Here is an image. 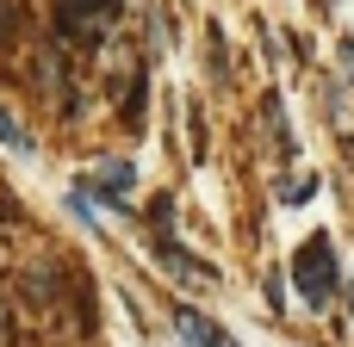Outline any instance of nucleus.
<instances>
[{
	"label": "nucleus",
	"instance_id": "obj_7",
	"mask_svg": "<svg viewBox=\"0 0 354 347\" xmlns=\"http://www.w3.org/2000/svg\"><path fill=\"white\" fill-rule=\"evenodd\" d=\"M342 68H348V81H354V37H342Z\"/></svg>",
	"mask_w": 354,
	"mask_h": 347
},
{
	"label": "nucleus",
	"instance_id": "obj_5",
	"mask_svg": "<svg viewBox=\"0 0 354 347\" xmlns=\"http://www.w3.org/2000/svg\"><path fill=\"white\" fill-rule=\"evenodd\" d=\"M311 192H317V180H286V186H280V205H305Z\"/></svg>",
	"mask_w": 354,
	"mask_h": 347
},
{
	"label": "nucleus",
	"instance_id": "obj_8",
	"mask_svg": "<svg viewBox=\"0 0 354 347\" xmlns=\"http://www.w3.org/2000/svg\"><path fill=\"white\" fill-rule=\"evenodd\" d=\"M348 304H354V286H348Z\"/></svg>",
	"mask_w": 354,
	"mask_h": 347
},
{
	"label": "nucleus",
	"instance_id": "obj_3",
	"mask_svg": "<svg viewBox=\"0 0 354 347\" xmlns=\"http://www.w3.org/2000/svg\"><path fill=\"white\" fill-rule=\"evenodd\" d=\"M174 329H180V341H187V347H236L218 323H212V317H199L193 304H180V310H174Z\"/></svg>",
	"mask_w": 354,
	"mask_h": 347
},
{
	"label": "nucleus",
	"instance_id": "obj_4",
	"mask_svg": "<svg viewBox=\"0 0 354 347\" xmlns=\"http://www.w3.org/2000/svg\"><path fill=\"white\" fill-rule=\"evenodd\" d=\"M0 143H6V149H31V137L19 130V118H12L6 106H0Z\"/></svg>",
	"mask_w": 354,
	"mask_h": 347
},
{
	"label": "nucleus",
	"instance_id": "obj_2",
	"mask_svg": "<svg viewBox=\"0 0 354 347\" xmlns=\"http://www.w3.org/2000/svg\"><path fill=\"white\" fill-rule=\"evenodd\" d=\"M118 6L124 0H56V25H62L68 43H100L106 25L118 19Z\"/></svg>",
	"mask_w": 354,
	"mask_h": 347
},
{
	"label": "nucleus",
	"instance_id": "obj_6",
	"mask_svg": "<svg viewBox=\"0 0 354 347\" xmlns=\"http://www.w3.org/2000/svg\"><path fill=\"white\" fill-rule=\"evenodd\" d=\"M6 31H12V0H0V43H6Z\"/></svg>",
	"mask_w": 354,
	"mask_h": 347
},
{
	"label": "nucleus",
	"instance_id": "obj_1",
	"mask_svg": "<svg viewBox=\"0 0 354 347\" xmlns=\"http://www.w3.org/2000/svg\"><path fill=\"white\" fill-rule=\"evenodd\" d=\"M292 279H299V298H305L311 310H324V304H330V292L342 286V273H336V248H330V236H311V242L299 248V261H292Z\"/></svg>",
	"mask_w": 354,
	"mask_h": 347
}]
</instances>
